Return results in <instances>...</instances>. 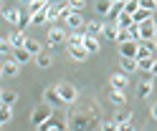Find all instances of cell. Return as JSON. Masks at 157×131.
<instances>
[{"mask_svg":"<svg viewBox=\"0 0 157 131\" xmlns=\"http://www.w3.org/2000/svg\"><path fill=\"white\" fill-rule=\"evenodd\" d=\"M53 114H56V106H51V104H46V101H43L41 106H36V108L31 111V124H33L36 129H41Z\"/></svg>","mask_w":157,"mask_h":131,"instance_id":"cell-1","label":"cell"},{"mask_svg":"<svg viewBox=\"0 0 157 131\" xmlns=\"http://www.w3.org/2000/svg\"><path fill=\"white\" fill-rule=\"evenodd\" d=\"M89 126H99L96 118H89L84 111H74L68 116V129H89Z\"/></svg>","mask_w":157,"mask_h":131,"instance_id":"cell-2","label":"cell"},{"mask_svg":"<svg viewBox=\"0 0 157 131\" xmlns=\"http://www.w3.org/2000/svg\"><path fill=\"white\" fill-rule=\"evenodd\" d=\"M155 35H157V25L152 18L137 23V40H155Z\"/></svg>","mask_w":157,"mask_h":131,"instance_id":"cell-3","label":"cell"},{"mask_svg":"<svg viewBox=\"0 0 157 131\" xmlns=\"http://www.w3.org/2000/svg\"><path fill=\"white\" fill-rule=\"evenodd\" d=\"M58 88V93H61L63 98V104H76V98H78V88L74 83H68V81H61V83H56Z\"/></svg>","mask_w":157,"mask_h":131,"instance_id":"cell-4","label":"cell"},{"mask_svg":"<svg viewBox=\"0 0 157 131\" xmlns=\"http://www.w3.org/2000/svg\"><path fill=\"white\" fill-rule=\"evenodd\" d=\"M63 23H66V28L68 30H81L86 23H84V15H81V10H71L66 18H63Z\"/></svg>","mask_w":157,"mask_h":131,"instance_id":"cell-5","label":"cell"},{"mask_svg":"<svg viewBox=\"0 0 157 131\" xmlns=\"http://www.w3.org/2000/svg\"><path fill=\"white\" fill-rule=\"evenodd\" d=\"M0 73H3L5 78H13V76L21 73V63H18L13 56H10V58H5V60H3V66H0Z\"/></svg>","mask_w":157,"mask_h":131,"instance_id":"cell-6","label":"cell"},{"mask_svg":"<svg viewBox=\"0 0 157 131\" xmlns=\"http://www.w3.org/2000/svg\"><path fill=\"white\" fill-rule=\"evenodd\" d=\"M68 40L66 28H48V45H61Z\"/></svg>","mask_w":157,"mask_h":131,"instance_id":"cell-7","label":"cell"},{"mask_svg":"<svg viewBox=\"0 0 157 131\" xmlns=\"http://www.w3.org/2000/svg\"><path fill=\"white\" fill-rule=\"evenodd\" d=\"M137 50H140V40L132 38V40H124L119 43V56H127V58H137Z\"/></svg>","mask_w":157,"mask_h":131,"instance_id":"cell-8","label":"cell"},{"mask_svg":"<svg viewBox=\"0 0 157 131\" xmlns=\"http://www.w3.org/2000/svg\"><path fill=\"white\" fill-rule=\"evenodd\" d=\"M114 121H117L119 129H132V111L129 108H119L114 114Z\"/></svg>","mask_w":157,"mask_h":131,"instance_id":"cell-9","label":"cell"},{"mask_svg":"<svg viewBox=\"0 0 157 131\" xmlns=\"http://www.w3.org/2000/svg\"><path fill=\"white\" fill-rule=\"evenodd\" d=\"M43 101H46V104H51V106H61L63 104V98H61V93H58V88L56 86H51V88H46L43 91Z\"/></svg>","mask_w":157,"mask_h":131,"instance_id":"cell-10","label":"cell"},{"mask_svg":"<svg viewBox=\"0 0 157 131\" xmlns=\"http://www.w3.org/2000/svg\"><path fill=\"white\" fill-rule=\"evenodd\" d=\"M66 126H68V118L63 121L61 116H56V114H53V116L48 118V121H46V124H43L41 129H46V131H58V129H66Z\"/></svg>","mask_w":157,"mask_h":131,"instance_id":"cell-11","label":"cell"},{"mask_svg":"<svg viewBox=\"0 0 157 131\" xmlns=\"http://www.w3.org/2000/svg\"><path fill=\"white\" fill-rule=\"evenodd\" d=\"M66 50H68V56H71L74 60H78V63H81V60H86V58L91 56L84 45H66Z\"/></svg>","mask_w":157,"mask_h":131,"instance_id":"cell-12","label":"cell"},{"mask_svg":"<svg viewBox=\"0 0 157 131\" xmlns=\"http://www.w3.org/2000/svg\"><path fill=\"white\" fill-rule=\"evenodd\" d=\"M15 60H18V63H21V66H25L28 63V60H31L33 58V53H31V50H28L25 45H18V48H13V53H10Z\"/></svg>","mask_w":157,"mask_h":131,"instance_id":"cell-13","label":"cell"},{"mask_svg":"<svg viewBox=\"0 0 157 131\" xmlns=\"http://www.w3.org/2000/svg\"><path fill=\"white\" fill-rule=\"evenodd\" d=\"M109 101H112L114 106H124V104H127L124 88H114V86H109Z\"/></svg>","mask_w":157,"mask_h":131,"instance_id":"cell-14","label":"cell"},{"mask_svg":"<svg viewBox=\"0 0 157 131\" xmlns=\"http://www.w3.org/2000/svg\"><path fill=\"white\" fill-rule=\"evenodd\" d=\"M84 48L89 50L91 56L99 53V50H101V40H99V35H89V33H86V38H84Z\"/></svg>","mask_w":157,"mask_h":131,"instance_id":"cell-15","label":"cell"},{"mask_svg":"<svg viewBox=\"0 0 157 131\" xmlns=\"http://www.w3.org/2000/svg\"><path fill=\"white\" fill-rule=\"evenodd\" d=\"M152 91H155L152 78H150V81H140V83H137V98H150Z\"/></svg>","mask_w":157,"mask_h":131,"instance_id":"cell-16","label":"cell"},{"mask_svg":"<svg viewBox=\"0 0 157 131\" xmlns=\"http://www.w3.org/2000/svg\"><path fill=\"white\" fill-rule=\"evenodd\" d=\"M21 13H23V8H5V5H3V18H5L10 25H18Z\"/></svg>","mask_w":157,"mask_h":131,"instance_id":"cell-17","label":"cell"},{"mask_svg":"<svg viewBox=\"0 0 157 131\" xmlns=\"http://www.w3.org/2000/svg\"><path fill=\"white\" fill-rule=\"evenodd\" d=\"M109 86H114V88H127V86H129V73H124V71L114 73V76L109 78Z\"/></svg>","mask_w":157,"mask_h":131,"instance_id":"cell-18","label":"cell"},{"mask_svg":"<svg viewBox=\"0 0 157 131\" xmlns=\"http://www.w3.org/2000/svg\"><path fill=\"white\" fill-rule=\"evenodd\" d=\"M84 30H86V33H89V35H104V23H99V20H89V23H86L84 25Z\"/></svg>","mask_w":157,"mask_h":131,"instance_id":"cell-19","label":"cell"},{"mask_svg":"<svg viewBox=\"0 0 157 131\" xmlns=\"http://www.w3.org/2000/svg\"><path fill=\"white\" fill-rule=\"evenodd\" d=\"M119 68L124 71V73H134V71L140 68V60H137V58H127V56H122V63H119Z\"/></svg>","mask_w":157,"mask_h":131,"instance_id":"cell-20","label":"cell"},{"mask_svg":"<svg viewBox=\"0 0 157 131\" xmlns=\"http://www.w3.org/2000/svg\"><path fill=\"white\" fill-rule=\"evenodd\" d=\"M114 23L119 25V28H132V25H134V15H132V13H127V10H122V13L117 15Z\"/></svg>","mask_w":157,"mask_h":131,"instance_id":"cell-21","label":"cell"},{"mask_svg":"<svg viewBox=\"0 0 157 131\" xmlns=\"http://www.w3.org/2000/svg\"><path fill=\"white\" fill-rule=\"evenodd\" d=\"M117 35H119V25H117V23H104V35L101 38L114 40V43H117Z\"/></svg>","mask_w":157,"mask_h":131,"instance_id":"cell-22","label":"cell"},{"mask_svg":"<svg viewBox=\"0 0 157 131\" xmlns=\"http://www.w3.org/2000/svg\"><path fill=\"white\" fill-rule=\"evenodd\" d=\"M10 118H13V106L0 104V126H8V124H10Z\"/></svg>","mask_w":157,"mask_h":131,"instance_id":"cell-23","label":"cell"},{"mask_svg":"<svg viewBox=\"0 0 157 131\" xmlns=\"http://www.w3.org/2000/svg\"><path fill=\"white\" fill-rule=\"evenodd\" d=\"M25 40H28V38H25V30H23V28H15L13 33H10V43H13L15 48H18V45H25Z\"/></svg>","mask_w":157,"mask_h":131,"instance_id":"cell-24","label":"cell"},{"mask_svg":"<svg viewBox=\"0 0 157 131\" xmlns=\"http://www.w3.org/2000/svg\"><path fill=\"white\" fill-rule=\"evenodd\" d=\"M33 60H36V66H38V68H51V63H53L51 53H43V50H41V53H38Z\"/></svg>","mask_w":157,"mask_h":131,"instance_id":"cell-25","label":"cell"},{"mask_svg":"<svg viewBox=\"0 0 157 131\" xmlns=\"http://www.w3.org/2000/svg\"><path fill=\"white\" fill-rule=\"evenodd\" d=\"M15 101H18V93H15V91H10V88H5L3 93H0V104H8V106H13Z\"/></svg>","mask_w":157,"mask_h":131,"instance_id":"cell-26","label":"cell"},{"mask_svg":"<svg viewBox=\"0 0 157 131\" xmlns=\"http://www.w3.org/2000/svg\"><path fill=\"white\" fill-rule=\"evenodd\" d=\"M155 56H150V58H140V71H144L147 76H152V66H155Z\"/></svg>","mask_w":157,"mask_h":131,"instance_id":"cell-27","label":"cell"},{"mask_svg":"<svg viewBox=\"0 0 157 131\" xmlns=\"http://www.w3.org/2000/svg\"><path fill=\"white\" fill-rule=\"evenodd\" d=\"M13 43H10V35H3V38H0V53H3V56H10L13 53Z\"/></svg>","mask_w":157,"mask_h":131,"instance_id":"cell-28","label":"cell"},{"mask_svg":"<svg viewBox=\"0 0 157 131\" xmlns=\"http://www.w3.org/2000/svg\"><path fill=\"white\" fill-rule=\"evenodd\" d=\"M94 10H96L99 15H109V10H112V0H99Z\"/></svg>","mask_w":157,"mask_h":131,"instance_id":"cell-29","label":"cell"},{"mask_svg":"<svg viewBox=\"0 0 157 131\" xmlns=\"http://www.w3.org/2000/svg\"><path fill=\"white\" fill-rule=\"evenodd\" d=\"M150 18H152V10H147V8L140 5V10L134 13V23H142V20H150Z\"/></svg>","mask_w":157,"mask_h":131,"instance_id":"cell-30","label":"cell"},{"mask_svg":"<svg viewBox=\"0 0 157 131\" xmlns=\"http://www.w3.org/2000/svg\"><path fill=\"white\" fill-rule=\"evenodd\" d=\"M25 48H28V50L33 53V58H36V56H38V53L43 50V48H41V43H38L36 38H28V40H25Z\"/></svg>","mask_w":157,"mask_h":131,"instance_id":"cell-31","label":"cell"},{"mask_svg":"<svg viewBox=\"0 0 157 131\" xmlns=\"http://www.w3.org/2000/svg\"><path fill=\"white\" fill-rule=\"evenodd\" d=\"M124 10L127 13H137V10H140V0H124Z\"/></svg>","mask_w":157,"mask_h":131,"instance_id":"cell-32","label":"cell"},{"mask_svg":"<svg viewBox=\"0 0 157 131\" xmlns=\"http://www.w3.org/2000/svg\"><path fill=\"white\" fill-rule=\"evenodd\" d=\"M140 5H142V8H147V10H152V13H155V10H157V0H140Z\"/></svg>","mask_w":157,"mask_h":131,"instance_id":"cell-33","label":"cell"},{"mask_svg":"<svg viewBox=\"0 0 157 131\" xmlns=\"http://www.w3.org/2000/svg\"><path fill=\"white\" fill-rule=\"evenodd\" d=\"M68 5H71L74 10H84L86 8V0H68Z\"/></svg>","mask_w":157,"mask_h":131,"instance_id":"cell-34","label":"cell"},{"mask_svg":"<svg viewBox=\"0 0 157 131\" xmlns=\"http://www.w3.org/2000/svg\"><path fill=\"white\" fill-rule=\"evenodd\" d=\"M150 114H152V118H155V121H157V104H155V106H152V111H150Z\"/></svg>","mask_w":157,"mask_h":131,"instance_id":"cell-35","label":"cell"},{"mask_svg":"<svg viewBox=\"0 0 157 131\" xmlns=\"http://www.w3.org/2000/svg\"><path fill=\"white\" fill-rule=\"evenodd\" d=\"M48 3H68V0H48Z\"/></svg>","mask_w":157,"mask_h":131,"instance_id":"cell-36","label":"cell"},{"mask_svg":"<svg viewBox=\"0 0 157 131\" xmlns=\"http://www.w3.org/2000/svg\"><path fill=\"white\" fill-rule=\"evenodd\" d=\"M152 83H155V88H157V73H155V76H152Z\"/></svg>","mask_w":157,"mask_h":131,"instance_id":"cell-37","label":"cell"},{"mask_svg":"<svg viewBox=\"0 0 157 131\" xmlns=\"http://www.w3.org/2000/svg\"><path fill=\"white\" fill-rule=\"evenodd\" d=\"M152 20H155V25H157V10H155V13H152Z\"/></svg>","mask_w":157,"mask_h":131,"instance_id":"cell-38","label":"cell"},{"mask_svg":"<svg viewBox=\"0 0 157 131\" xmlns=\"http://www.w3.org/2000/svg\"><path fill=\"white\" fill-rule=\"evenodd\" d=\"M21 3H23V5H28V3H31V0H21Z\"/></svg>","mask_w":157,"mask_h":131,"instance_id":"cell-39","label":"cell"},{"mask_svg":"<svg viewBox=\"0 0 157 131\" xmlns=\"http://www.w3.org/2000/svg\"><path fill=\"white\" fill-rule=\"evenodd\" d=\"M112 3H124V0H112Z\"/></svg>","mask_w":157,"mask_h":131,"instance_id":"cell-40","label":"cell"},{"mask_svg":"<svg viewBox=\"0 0 157 131\" xmlns=\"http://www.w3.org/2000/svg\"><path fill=\"white\" fill-rule=\"evenodd\" d=\"M155 43H157V35H155Z\"/></svg>","mask_w":157,"mask_h":131,"instance_id":"cell-41","label":"cell"}]
</instances>
